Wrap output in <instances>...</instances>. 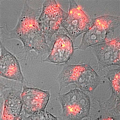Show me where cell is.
Returning <instances> with one entry per match:
<instances>
[{
  "label": "cell",
  "mask_w": 120,
  "mask_h": 120,
  "mask_svg": "<svg viewBox=\"0 0 120 120\" xmlns=\"http://www.w3.org/2000/svg\"><path fill=\"white\" fill-rule=\"evenodd\" d=\"M42 8L34 9L25 1L18 23L6 34L9 38L20 40L29 50H34L40 55L49 52L51 48L39 26Z\"/></svg>",
  "instance_id": "1"
},
{
  "label": "cell",
  "mask_w": 120,
  "mask_h": 120,
  "mask_svg": "<svg viewBox=\"0 0 120 120\" xmlns=\"http://www.w3.org/2000/svg\"><path fill=\"white\" fill-rule=\"evenodd\" d=\"M120 25V17L105 15L93 19L90 28L84 33L79 49L85 50L106 42L108 35Z\"/></svg>",
  "instance_id": "2"
},
{
  "label": "cell",
  "mask_w": 120,
  "mask_h": 120,
  "mask_svg": "<svg viewBox=\"0 0 120 120\" xmlns=\"http://www.w3.org/2000/svg\"><path fill=\"white\" fill-rule=\"evenodd\" d=\"M59 100L64 119L80 120L89 115L91 109L90 99L87 93L80 89H73L61 95Z\"/></svg>",
  "instance_id": "3"
},
{
  "label": "cell",
  "mask_w": 120,
  "mask_h": 120,
  "mask_svg": "<svg viewBox=\"0 0 120 120\" xmlns=\"http://www.w3.org/2000/svg\"><path fill=\"white\" fill-rule=\"evenodd\" d=\"M67 13L60 8L54 0L45 1L39 18V26L50 47L52 37L57 33Z\"/></svg>",
  "instance_id": "4"
},
{
  "label": "cell",
  "mask_w": 120,
  "mask_h": 120,
  "mask_svg": "<svg viewBox=\"0 0 120 120\" xmlns=\"http://www.w3.org/2000/svg\"><path fill=\"white\" fill-rule=\"evenodd\" d=\"M68 2L69 12L63 20L61 27L72 40L87 31L91 26V23L88 16L76 2L69 1Z\"/></svg>",
  "instance_id": "5"
},
{
  "label": "cell",
  "mask_w": 120,
  "mask_h": 120,
  "mask_svg": "<svg viewBox=\"0 0 120 120\" xmlns=\"http://www.w3.org/2000/svg\"><path fill=\"white\" fill-rule=\"evenodd\" d=\"M50 93L34 88H25L21 94L25 115L27 117L41 111H44L50 99Z\"/></svg>",
  "instance_id": "6"
},
{
  "label": "cell",
  "mask_w": 120,
  "mask_h": 120,
  "mask_svg": "<svg viewBox=\"0 0 120 120\" xmlns=\"http://www.w3.org/2000/svg\"><path fill=\"white\" fill-rule=\"evenodd\" d=\"M94 52L101 68L120 65V38L94 46Z\"/></svg>",
  "instance_id": "7"
},
{
  "label": "cell",
  "mask_w": 120,
  "mask_h": 120,
  "mask_svg": "<svg viewBox=\"0 0 120 120\" xmlns=\"http://www.w3.org/2000/svg\"><path fill=\"white\" fill-rule=\"evenodd\" d=\"M74 52L72 40L66 34L58 33L50 54L45 61L63 64L68 61Z\"/></svg>",
  "instance_id": "8"
},
{
  "label": "cell",
  "mask_w": 120,
  "mask_h": 120,
  "mask_svg": "<svg viewBox=\"0 0 120 120\" xmlns=\"http://www.w3.org/2000/svg\"><path fill=\"white\" fill-rule=\"evenodd\" d=\"M0 74L1 76L15 81H24V77L17 59L1 44Z\"/></svg>",
  "instance_id": "9"
},
{
  "label": "cell",
  "mask_w": 120,
  "mask_h": 120,
  "mask_svg": "<svg viewBox=\"0 0 120 120\" xmlns=\"http://www.w3.org/2000/svg\"><path fill=\"white\" fill-rule=\"evenodd\" d=\"M4 104L2 120H18L22 108V97L18 92L12 89L4 94Z\"/></svg>",
  "instance_id": "10"
},
{
  "label": "cell",
  "mask_w": 120,
  "mask_h": 120,
  "mask_svg": "<svg viewBox=\"0 0 120 120\" xmlns=\"http://www.w3.org/2000/svg\"><path fill=\"white\" fill-rule=\"evenodd\" d=\"M106 77L109 80L112 88V94L110 99L104 102V107L108 110L115 111L120 113V68L108 72Z\"/></svg>",
  "instance_id": "11"
},
{
  "label": "cell",
  "mask_w": 120,
  "mask_h": 120,
  "mask_svg": "<svg viewBox=\"0 0 120 120\" xmlns=\"http://www.w3.org/2000/svg\"><path fill=\"white\" fill-rule=\"evenodd\" d=\"M100 78L91 66L87 64L78 78L75 84L85 92H91L98 87Z\"/></svg>",
  "instance_id": "12"
},
{
  "label": "cell",
  "mask_w": 120,
  "mask_h": 120,
  "mask_svg": "<svg viewBox=\"0 0 120 120\" xmlns=\"http://www.w3.org/2000/svg\"><path fill=\"white\" fill-rule=\"evenodd\" d=\"M87 64L69 65L64 67L58 76L60 88L69 84H75L80 74L87 66Z\"/></svg>",
  "instance_id": "13"
},
{
  "label": "cell",
  "mask_w": 120,
  "mask_h": 120,
  "mask_svg": "<svg viewBox=\"0 0 120 120\" xmlns=\"http://www.w3.org/2000/svg\"><path fill=\"white\" fill-rule=\"evenodd\" d=\"M26 120H57L53 115L51 114L50 112L44 111H41L34 113L27 117Z\"/></svg>",
  "instance_id": "14"
}]
</instances>
